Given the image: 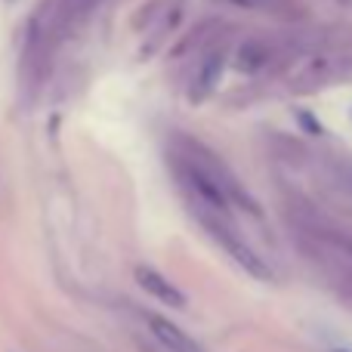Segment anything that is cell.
<instances>
[{
    "instance_id": "6da1fadb",
    "label": "cell",
    "mask_w": 352,
    "mask_h": 352,
    "mask_svg": "<svg viewBox=\"0 0 352 352\" xmlns=\"http://www.w3.org/2000/svg\"><path fill=\"white\" fill-rule=\"evenodd\" d=\"M198 219H201V226L207 229V235L217 238V244L232 256V260L238 263V266L244 269V272L254 275V278L272 281V269H269V263L263 260V256L256 254V250L250 248V244L244 241V238L238 235V232L232 229L229 223H226V217H219V213H210V210H198Z\"/></svg>"
},
{
    "instance_id": "7a4b0ae2",
    "label": "cell",
    "mask_w": 352,
    "mask_h": 352,
    "mask_svg": "<svg viewBox=\"0 0 352 352\" xmlns=\"http://www.w3.org/2000/svg\"><path fill=\"white\" fill-rule=\"evenodd\" d=\"M133 275H136V285H140L142 291L148 294V297L161 300L164 306H173V309H182V306H186V294H182L170 278H164L158 269H152V266H136Z\"/></svg>"
},
{
    "instance_id": "3957f363",
    "label": "cell",
    "mask_w": 352,
    "mask_h": 352,
    "mask_svg": "<svg viewBox=\"0 0 352 352\" xmlns=\"http://www.w3.org/2000/svg\"><path fill=\"white\" fill-rule=\"evenodd\" d=\"M146 322H148V331L155 334V340H158L167 352H204L198 346V340H192V337H188L182 328H176L170 318L146 312Z\"/></svg>"
},
{
    "instance_id": "277c9868",
    "label": "cell",
    "mask_w": 352,
    "mask_h": 352,
    "mask_svg": "<svg viewBox=\"0 0 352 352\" xmlns=\"http://www.w3.org/2000/svg\"><path fill=\"white\" fill-rule=\"evenodd\" d=\"M331 80V62L328 59H306L287 74V87L294 93H312Z\"/></svg>"
},
{
    "instance_id": "5b68a950",
    "label": "cell",
    "mask_w": 352,
    "mask_h": 352,
    "mask_svg": "<svg viewBox=\"0 0 352 352\" xmlns=\"http://www.w3.org/2000/svg\"><path fill=\"white\" fill-rule=\"evenodd\" d=\"M226 68V47H213L210 53L201 59L198 72H195V80H192V99H204L207 93L217 87L219 74Z\"/></svg>"
},
{
    "instance_id": "8992f818",
    "label": "cell",
    "mask_w": 352,
    "mask_h": 352,
    "mask_svg": "<svg viewBox=\"0 0 352 352\" xmlns=\"http://www.w3.org/2000/svg\"><path fill=\"white\" fill-rule=\"evenodd\" d=\"M269 59H272V50H269V43H263V41H244L241 47L235 50V68L244 74L260 72Z\"/></svg>"
},
{
    "instance_id": "52a82bcc",
    "label": "cell",
    "mask_w": 352,
    "mask_h": 352,
    "mask_svg": "<svg viewBox=\"0 0 352 352\" xmlns=\"http://www.w3.org/2000/svg\"><path fill=\"white\" fill-rule=\"evenodd\" d=\"M93 6H96V0H62L56 22H59V28H72V25L84 22L90 16Z\"/></svg>"
},
{
    "instance_id": "ba28073f",
    "label": "cell",
    "mask_w": 352,
    "mask_h": 352,
    "mask_svg": "<svg viewBox=\"0 0 352 352\" xmlns=\"http://www.w3.org/2000/svg\"><path fill=\"white\" fill-rule=\"evenodd\" d=\"M337 352H346V349H337Z\"/></svg>"
}]
</instances>
